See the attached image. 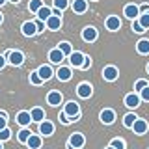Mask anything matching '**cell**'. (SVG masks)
Returning <instances> with one entry per match:
<instances>
[{
    "mask_svg": "<svg viewBox=\"0 0 149 149\" xmlns=\"http://www.w3.org/2000/svg\"><path fill=\"white\" fill-rule=\"evenodd\" d=\"M106 30H110V32H116V30H119L121 28V21H119V17L118 15H110L108 19H106Z\"/></svg>",
    "mask_w": 149,
    "mask_h": 149,
    "instance_id": "cell-12",
    "label": "cell"
},
{
    "mask_svg": "<svg viewBox=\"0 0 149 149\" xmlns=\"http://www.w3.org/2000/svg\"><path fill=\"white\" fill-rule=\"evenodd\" d=\"M36 26H37V32H45L47 22H43V21H39V19H37V21H36Z\"/></svg>",
    "mask_w": 149,
    "mask_h": 149,
    "instance_id": "cell-39",
    "label": "cell"
},
{
    "mask_svg": "<svg viewBox=\"0 0 149 149\" xmlns=\"http://www.w3.org/2000/svg\"><path fill=\"white\" fill-rule=\"evenodd\" d=\"M62 28V17H50L47 21V30H60Z\"/></svg>",
    "mask_w": 149,
    "mask_h": 149,
    "instance_id": "cell-23",
    "label": "cell"
},
{
    "mask_svg": "<svg viewBox=\"0 0 149 149\" xmlns=\"http://www.w3.org/2000/svg\"><path fill=\"white\" fill-rule=\"evenodd\" d=\"M147 73H149V63H147Z\"/></svg>",
    "mask_w": 149,
    "mask_h": 149,
    "instance_id": "cell-49",
    "label": "cell"
},
{
    "mask_svg": "<svg viewBox=\"0 0 149 149\" xmlns=\"http://www.w3.org/2000/svg\"><path fill=\"white\" fill-rule=\"evenodd\" d=\"M147 86H149V82H147V80H143V78H140V80H136V82H134V91H136V93H140L142 90H146Z\"/></svg>",
    "mask_w": 149,
    "mask_h": 149,
    "instance_id": "cell-30",
    "label": "cell"
},
{
    "mask_svg": "<svg viewBox=\"0 0 149 149\" xmlns=\"http://www.w3.org/2000/svg\"><path fill=\"white\" fill-rule=\"evenodd\" d=\"M90 65H91V58H90V56H86V60H84V63H82L80 69H90Z\"/></svg>",
    "mask_w": 149,
    "mask_h": 149,
    "instance_id": "cell-41",
    "label": "cell"
},
{
    "mask_svg": "<svg viewBox=\"0 0 149 149\" xmlns=\"http://www.w3.org/2000/svg\"><path fill=\"white\" fill-rule=\"evenodd\" d=\"M58 49L62 50V52L65 54V56H71L74 50H73V47H71V43H67V41H62V43L58 45Z\"/></svg>",
    "mask_w": 149,
    "mask_h": 149,
    "instance_id": "cell-28",
    "label": "cell"
},
{
    "mask_svg": "<svg viewBox=\"0 0 149 149\" xmlns=\"http://www.w3.org/2000/svg\"><path fill=\"white\" fill-rule=\"evenodd\" d=\"M17 123H19V125H22V127L30 125V123H32V116H30V112H26V110L19 112V114H17Z\"/></svg>",
    "mask_w": 149,
    "mask_h": 149,
    "instance_id": "cell-18",
    "label": "cell"
},
{
    "mask_svg": "<svg viewBox=\"0 0 149 149\" xmlns=\"http://www.w3.org/2000/svg\"><path fill=\"white\" fill-rule=\"evenodd\" d=\"M99 119H101L104 125H112V123L116 121V112L110 110V108H104V110L99 114Z\"/></svg>",
    "mask_w": 149,
    "mask_h": 149,
    "instance_id": "cell-7",
    "label": "cell"
},
{
    "mask_svg": "<svg viewBox=\"0 0 149 149\" xmlns=\"http://www.w3.org/2000/svg\"><path fill=\"white\" fill-rule=\"evenodd\" d=\"M30 116H32V121H36V123L45 121V112H43V108H39V106L32 108V110H30Z\"/></svg>",
    "mask_w": 149,
    "mask_h": 149,
    "instance_id": "cell-20",
    "label": "cell"
},
{
    "mask_svg": "<svg viewBox=\"0 0 149 149\" xmlns=\"http://www.w3.org/2000/svg\"><path fill=\"white\" fill-rule=\"evenodd\" d=\"M4 129H8V119H6V116L0 114V130H4Z\"/></svg>",
    "mask_w": 149,
    "mask_h": 149,
    "instance_id": "cell-40",
    "label": "cell"
},
{
    "mask_svg": "<svg viewBox=\"0 0 149 149\" xmlns=\"http://www.w3.org/2000/svg\"><path fill=\"white\" fill-rule=\"evenodd\" d=\"M0 149H4V146H2V142H0Z\"/></svg>",
    "mask_w": 149,
    "mask_h": 149,
    "instance_id": "cell-48",
    "label": "cell"
},
{
    "mask_svg": "<svg viewBox=\"0 0 149 149\" xmlns=\"http://www.w3.org/2000/svg\"><path fill=\"white\" fill-rule=\"evenodd\" d=\"M52 15H54V17H62V11H60V9H56V8H54V9H52Z\"/></svg>",
    "mask_w": 149,
    "mask_h": 149,
    "instance_id": "cell-44",
    "label": "cell"
},
{
    "mask_svg": "<svg viewBox=\"0 0 149 149\" xmlns=\"http://www.w3.org/2000/svg\"><path fill=\"white\" fill-rule=\"evenodd\" d=\"M67 6H69V0H54V8L60 9V11L67 9Z\"/></svg>",
    "mask_w": 149,
    "mask_h": 149,
    "instance_id": "cell-34",
    "label": "cell"
},
{
    "mask_svg": "<svg viewBox=\"0 0 149 149\" xmlns=\"http://www.w3.org/2000/svg\"><path fill=\"white\" fill-rule=\"evenodd\" d=\"M71 9L74 13H84L88 9V0H73Z\"/></svg>",
    "mask_w": 149,
    "mask_h": 149,
    "instance_id": "cell-19",
    "label": "cell"
},
{
    "mask_svg": "<svg viewBox=\"0 0 149 149\" xmlns=\"http://www.w3.org/2000/svg\"><path fill=\"white\" fill-rule=\"evenodd\" d=\"M140 24L143 26V30H149V13H142V15L138 17Z\"/></svg>",
    "mask_w": 149,
    "mask_h": 149,
    "instance_id": "cell-32",
    "label": "cell"
},
{
    "mask_svg": "<svg viewBox=\"0 0 149 149\" xmlns=\"http://www.w3.org/2000/svg\"><path fill=\"white\" fill-rule=\"evenodd\" d=\"M39 132L45 134V136H50V134L54 132V125L50 123V121H47V119L41 121V123H39Z\"/></svg>",
    "mask_w": 149,
    "mask_h": 149,
    "instance_id": "cell-21",
    "label": "cell"
},
{
    "mask_svg": "<svg viewBox=\"0 0 149 149\" xmlns=\"http://www.w3.org/2000/svg\"><path fill=\"white\" fill-rule=\"evenodd\" d=\"M43 6H45L43 0H30V4H28V9H30L32 13H37Z\"/></svg>",
    "mask_w": 149,
    "mask_h": 149,
    "instance_id": "cell-27",
    "label": "cell"
},
{
    "mask_svg": "<svg viewBox=\"0 0 149 149\" xmlns=\"http://www.w3.org/2000/svg\"><path fill=\"white\" fill-rule=\"evenodd\" d=\"M6 62H8V60H6V56H2V54H0V69H4Z\"/></svg>",
    "mask_w": 149,
    "mask_h": 149,
    "instance_id": "cell-43",
    "label": "cell"
},
{
    "mask_svg": "<svg viewBox=\"0 0 149 149\" xmlns=\"http://www.w3.org/2000/svg\"><path fill=\"white\" fill-rule=\"evenodd\" d=\"M84 143H86V138L80 132H73L71 138H69V147L71 149H80V147H84Z\"/></svg>",
    "mask_w": 149,
    "mask_h": 149,
    "instance_id": "cell-3",
    "label": "cell"
},
{
    "mask_svg": "<svg viewBox=\"0 0 149 149\" xmlns=\"http://www.w3.org/2000/svg\"><path fill=\"white\" fill-rule=\"evenodd\" d=\"M30 84H34V86H41V84H43V78L39 77V73H37V71L30 73Z\"/></svg>",
    "mask_w": 149,
    "mask_h": 149,
    "instance_id": "cell-31",
    "label": "cell"
},
{
    "mask_svg": "<svg viewBox=\"0 0 149 149\" xmlns=\"http://www.w3.org/2000/svg\"><path fill=\"white\" fill-rule=\"evenodd\" d=\"M63 101V95L60 91H50L49 95H47V102H49L50 106H60Z\"/></svg>",
    "mask_w": 149,
    "mask_h": 149,
    "instance_id": "cell-13",
    "label": "cell"
},
{
    "mask_svg": "<svg viewBox=\"0 0 149 149\" xmlns=\"http://www.w3.org/2000/svg\"><path fill=\"white\" fill-rule=\"evenodd\" d=\"M147 129H149L147 121H146V119H140V118H138V121L134 123V127H132L134 134H146V132H147Z\"/></svg>",
    "mask_w": 149,
    "mask_h": 149,
    "instance_id": "cell-17",
    "label": "cell"
},
{
    "mask_svg": "<svg viewBox=\"0 0 149 149\" xmlns=\"http://www.w3.org/2000/svg\"><path fill=\"white\" fill-rule=\"evenodd\" d=\"M118 77H119V71H118L116 65H106V67L102 69V78H104V80L114 82V80H118Z\"/></svg>",
    "mask_w": 149,
    "mask_h": 149,
    "instance_id": "cell-2",
    "label": "cell"
},
{
    "mask_svg": "<svg viewBox=\"0 0 149 149\" xmlns=\"http://www.w3.org/2000/svg\"><path fill=\"white\" fill-rule=\"evenodd\" d=\"M97 36H99V34H97V30L93 26H86L82 30V39L86 41V43H93V41L97 39Z\"/></svg>",
    "mask_w": 149,
    "mask_h": 149,
    "instance_id": "cell-9",
    "label": "cell"
},
{
    "mask_svg": "<svg viewBox=\"0 0 149 149\" xmlns=\"http://www.w3.org/2000/svg\"><path fill=\"white\" fill-rule=\"evenodd\" d=\"M30 136H32V132H30V130H28V129H22L21 132H19L17 140H19V142H21V143H26L28 140H30Z\"/></svg>",
    "mask_w": 149,
    "mask_h": 149,
    "instance_id": "cell-29",
    "label": "cell"
},
{
    "mask_svg": "<svg viewBox=\"0 0 149 149\" xmlns=\"http://www.w3.org/2000/svg\"><path fill=\"white\" fill-rule=\"evenodd\" d=\"M2 21H4V17H2V15H0V24H2Z\"/></svg>",
    "mask_w": 149,
    "mask_h": 149,
    "instance_id": "cell-46",
    "label": "cell"
},
{
    "mask_svg": "<svg viewBox=\"0 0 149 149\" xmlns=\"http://www.w3.org/2000/svg\"><path fill=\"white\" fill-rule=\"evenodd\" d=\"M41 143H43V140H41L39 134H32L30 140L26 142V146H28V149H39Z\"/></svg>",
    "mask_w": 149,
    "mask_h": 149,
    "instance_id": "cell-22",
    "label": "cell"
},
{
    "mask_svg": "<svg viewBox=\"0 0 149 149\" xmlns=\"http://www.w3.org/2000/svg\"><path fill=\"white\" fill-rule=\"evenodd\" d=\"M142 13H149V4H142V6H140V15H142Z\"/></svg>",
    "mask_w": 149,
    "mask_h": 149,
    "instance_id": "cell-42",
    "label": "cell"
},
{
    "mask_svg": "<svg viewBox=\"0 0 149 149\" xmlns=\"http://www.w3.org/2000/svg\"><path fill=\"white\" fill-rule=\"evenodd\" d=\"M104 149H114V147H112V146H108V147H104Z\"/></svg>",
    "mask_w": 149,
    "mask_h": 149,
    "instance_id": "cell-47",
    "label": "cell"
},
{
    "mask_svg": "<svg viewBox=\"0 0 149 149\" xmlns=\"http://www.w3.org/2000/svg\"><path fill=\"white\" fill-rule=\"evenodd\" d=\"M77 93H78V97H82V99H90L91 93H93V88L88 82H82V84H78Z\"/></svg>",
    "mask_w": 149,
    "mask_h": 149,
    "instance_id": "cell-8",
    "label": "cell"
},
{
    "mask_svg": "<svg viewBox=\"0 0 149 149\" xmlns=\"http://www.w3.org/2000/svg\"><path fill=\"white\" fill-rule=\"evenodd\" d=\"M123 15L127 19H130V21H136L140 17V6H136V4H127L123 9Z\"/></svg>",
    "mask_w": 149,
    "mask_h": 149,
    "instance_id": "cell-6",
    "label": "cell"
},
{
    "mask_svg": "<svg viewBox=\"0 0 149 149\" xmlns=\"http://www.w3.org/2000/svg\"><path fill=\"white\" fill-rule=\"evenodd\" d=\"M22 36H26V37H32V36H36L37 34V26H36V21H26L24 24H22Z\"/></svg>",
    "mask_w": 149,
    "mask_h": 149,
    "instance_id": "cell-10",
    "label": "cell"
},
{
    "mask_svg": "<svg viewBox=\"0 0 149 149\" xmlns=\"http://www.w3.org/2000/svg\"><path fill=\"white\" fill-rule=\"evenodd\" d=\"M110 146L114 147V149H125V142H123L121 138H112Z\"/></svg>",
    "mask_w": 149,
    "mask_h": 149,
    "instance_id": "cell-33",
    "label": "cell"
},
{
    "mask_svg": "<svg viewBox=\"0 0 149 149\" xmlns=\"http://www.w3.org/2000/svg\"><path fill=\"white\" fill-rule=\"evenodd\" d=\"M84 60H86V54L78 52V50H74V52H73L71 56H69V62H71V65H73V67H78V69L82 67Z\"/></svg>",
    "mask_w": 149,
    "mask_h": 149,
    "instance_id": "cell-11",
    "label": "cell"
},
{
    "mask_svg": "<svg viewBox=\"0 0 149 149\" xmlns=\"http://www.w3.org/2000/svg\"><path fill=\"white\" fill-rule=\"evenodd\" d=\"M8 62L11 65H15V67H19V65H22V62H24V54H22L21 50H9L8 52Z\"/></svg>",
    "mask_w": 149,
    "mask_h": 149,
    "instance_id": "cell-5",
    "label": "cell"
},
{
    "mask_svg": "<svg viewBox=\"0 0 149 149\" xmlns=\"http://www.w3.org/2000/svg\"><path fill=\"white\" fill-rule=\"evenodd\" d=\"M50 17H52V9L47 8V6H43L39 11H37V19H39V21H43V22H47Z\"/></svg>",
    "mask_w": 149,
    "mask_h": 149,
    "instance_id": "cell-24",
    "label": "cell"
},
{
    "mask_svg": "<svg viewBox=\"0 0 149 149\" xmlns=\"http://www.w3.org/2000/svg\"><path fill=\"white\" fill-rule=\"evenodd\" d=\"M140 102H142V97H140V93H136V91L125 95V106H127V108H138Z\"/></svg>",
    "mask_w": 149,
    "mask_h": 149,
    "instance_id": "cell-4",
    "label": "cell"
},
{
    "mask_svg": "<svg viewBox=\"0 0 149 149\" xmlns=\"http://www.w3.org/2000/svg\"><path fill=\"white\" fill-rule=\"evenodd\" d=\"M37 73H39L41 78H43V82L45 80H50V78L54 77V71H52V67H50V65H41V67L37 69Z\"/></svg>",
    "mask_w": 149,
    "mask_h": 149,
    "instance_id": "cell-15",
    "label": "cell"
},
{
    "mask_svg": "<svg viewBox=\"0 0 149 149\" xmlns=\"http://www.w3.org/2000/svg\"><path fill=\"white\" fill-rule=\"evenodd\" d=\"M60 121H62V123H63V125H69V123H71V121H73V119H71V118H69V116H67V114H65V112H62V114H60Z\"/></svg>",
    "mask_w": 149,
    "mask_h": 149,
    "instance_id": "cell-37",
    "label": "cell"
},
{
    "mask_svg": "<svg viewBox=\"0 0 149 149\" xmlns=\"http://www.w3.org/2000/svg\"><path fill=\"white\" fill-rule=\"evenodd\" d=\"M136 50L140 54H149V39H140L136 43Z\"/></svg>",
    "mask_w": 149,
    "mask_h": 149,
    "instance_id": "cell-25",
    "label": "cell"
},
{
    "mask_svg": "<svg viewBox=\"0 0 149 149\" xmlns=\"http://www.w3.org/2000/svg\"><path fill=\"white\" fill-rule=\"evenodd\" d=\"M11 138V130L9 129H4V130H0V142H6V140Z\"/></svg>",
    "mask_w": 149,
    "mask_h": 149,
    "instance_id": "cell-35",
    "label": "cell"
},
{
    "mask_svg": "<svg viewBox=\"0 0 149 149\" xmlns=\"http://www.w3.org/2000/svg\"><path fill=\"white\" fill-rule=\"evenodd\" d=\"M140 97H142V101L149 102V86L146 88V90H142V91H140Z\"/></svg>",
    "mask_w": 149,
    "mask_h": 149,
    "instance_id": "cell-38",
    "label": "cell"
},
{
    "mask_svg": "<svg viewBox=\"0 0 149 149\" xmlns=\"http://www.w3.org/2000/svg\"><path fill=\"white\" fill-rule=\"evenodd\" d=\"M56 77H58V80H62V82L71 80V77H73L71 67H63V65H60V69L56 71Z\"/></svg>",
    "mask_w": 149,
    "mask_h": 149,
    "instance_id": "cell-14",
    "label": "cell"
},
{
    "mask_svg": "<svg viewBox=\"0 0 149 149\" xmlns=\"http://www.w3.org/2000/svg\"><path fill=\"white\" fill-rule=\"evenodd\" d=\"M136 121H138L136 114H125V118H123V125H125L127 129H132Z\"/></svg>",
    "mask_w": 149,
    "mask_h": 149,
    "instance_id": "cell-26",
    "label": "cell"
},
{
    "mask_svg": "<svg viewBox=\"0 0 149 149\" xmlns=\"http://www.w3.org/2000/svg\"><path fill=\"white\" fill-rule=\"evenodd\" d=\"M4 4H6V0H0V6H4Z\"/></svg>",
    "mask_w": 149,
    "mask_h": 149,
    "instance_id": "cell-45",
    "label": "cell"
},
{
    "mask_svg": "<svg viewBox=\"0 0 149 149\" xmlns=\"http://www.w3.org/2000/svg\"><path fill=\"white\" fill-rule=\"evenodd\" d=\"M63 58H65V54L58 49V47H56V49H52V50L49 52V60H50L52 63H62Z\"/></svg>",
    "mask_w": 149,
    "mask_h": 149,
    "instance_id": "cell-16",
    "label": "cell"
},
{
    "mask_svg": "<svg viewBox=\"0 0 149 149\" xmlns=\"http://www.w3.org/2000/svg\"><path fill=\"white\" fill-rule=\"evenodd\" d=\"M132 30L136 32V34H142V32H146V30H143V26L140 24V21H138V19H136V21H132Z\"/></svg>",
    "mask_w": 149,
    "mask_h": 149,
    "instance_id": "cell-36",
    "label": "cell"
},
{
    "mask_svg": "<svg viewBox=\"0 0 149 149\" xmlns=\"http://www.w3.org/2000/svg\"><path fill=\"white\" fill-rule=\"evenodd\" d=\"M63 112L69 116L73 121H77L78 119V116H80V106H78V102H74V101H69L67 104H65V108Z\"/></svg>",
    "mask_w": 149,
    "mask_h": 149,
    "instance_id": "cell-1",
    "label": "cell"
}]
</instances>
